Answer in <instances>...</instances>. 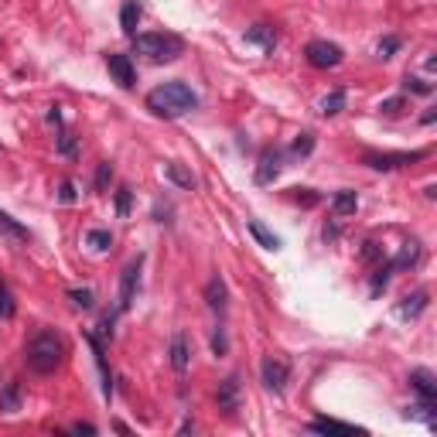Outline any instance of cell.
<instances>
[{
  "label": "cell",
  "instance_id": "1",
  "mask_svg": "<svg viewBox=\"0 0 437 437\" xmlns=\"http://www.w3.org/2000/svg\"><path fill=\"white\" fill-rule=\"evenodd\" d=\"M198 106V96L191 93V86L185 82H161L157 89L147 93V110L154 116H164V120H178V116L191 113Z\"/></svg>",
  "mask_w": 437,
  "mask_h": 437
},
{
  "label": "cell",
  "instance_id": "2",
  "mask_svg": "<svg viewBox=\"0 0 437 437\" xmlns=\"http://www.w3.org/2000/svg\"><path fill=\"white\" fill-rule=\"evenodd\" d=\"M65 359V342H62V335L58 331H38L28 348H24V362H28V369L31 373H38V376H52L58 365Z\"/></svg>",
  "mask_w": 437,
  "mask_h": 437
},
{
  "label": "cell",
  "instance_id": "3",
  "mask_svg": "<svg viewBox=\"0 0 437 437\" xmlns=\"http://www.w3.org/2000/svg\"><path fill=\"white\" fill-rule=\"evenodd\" d=\"M133 52L151 62H174L185 52V41L171 31H154V35H133Z\"/></svg>",
  "mask_w": 437,
  "mask_h": 437
},
{
  "label": "cell",
  "instance_id": "4",
  "mask_svg": "<svg viewBox=\"0 0 437 437\" xmlns=\"http://www.w3.org/2000/svg\"><path fill=\"white\" fill-rule=\"evenodd\" d=\"M427 151H399V154H362V164H369L373 171H397L403 164H417L424 161Z\"/></svg>",
  "mask_w": 437,
  "mask_h": 437
},
{
  "label": "cell",
  "instance_id": "5",
  "mask_svg": "<svg viewBox=\"0 0 437 437\" xmlns=\"http://www.w3.org/2000/svg\"><path fill=\"white\" fill-rule=\"evenodd\" d=\"M305 55H307V62H311L314 69H335V65H342L345 52H342V45H335V41L314 38V41H307Z\"/></svg>",
  "mask_w": 437,
  "mask_h": 437
},
{
  "label": "cell",
  "instance_id": "6",
  "mask_svg": "<svg viewBox=\"0 0 437 437\" xmlns=\"http://www.w3.org/2000/svg\"><path fill=\"white\" fill-rule=\"evenodd\" d=\"M140 266H144V253H137L130 263L123 266V273H120V311H127V307L137 301V287H140Z\"/></svg>",
  "mask_w": 437,
  "mask_h": 437
},
{
  "label": "cell",
  "instance_id": "7",
  "mask_svg": "<svg viewBox=\"0 0 437 437\" xmlns=\"http://www.w3.org/2000/svg\"><path fill=\"white\" fill-rule=\"evenodd\" d=\"M280 171H284V154L277 151V147H266L263 154H260V164H256V185H273L277 178H280Z\"/></svg>",
  "mask_w": 437,
  "mask_h": 437
},
{
  "label": "cell",
  "instance_id": "8",
  "mask_svg": "<svg viewBox=\"0 0 437 437\" xmlns=\"http://www.w3.org/2000/svg\"><path fill=\"white\" fill-rule=\"evenodd\" d=\"M260 376H263V386H266V390H273V393H284L287 376H290V365H287L284 359H277V356H266L263 365H260Z\"/></svg>",
  "mask_w": 437,
  "mask_h": 437
},
{
  "label": "cell",
  "instance_id": "9",
  "mask_svg": "<svg viewBox=\"0 0 437 437\" xmlns=\"http://www.w3.org/2000/svg\"><path fill=\"white\" fill-rule=\"evenodd\" d=\"M106 69H110V76L123 86V89H133L137 86V72H133V62L130 55H106Z\"/></svg>",
  "mask_w": 437,
  "mask_h": 437
},
{
  "label": "cell",
  "instance_id": "10",
  "mask_svg": "<svg viewBox=\"0 0 437 437\" xmlns=\"http://www.w3.org/2000/svg\"><path fill=\"white\" fill-rule=\"evenodd\" d=\"M215 399H219V410L232 417V414L239 410V376H226V380L219 382V390H215Z\"/></svg>",
  "mask_w": 437,
  "mask_h": 437
},
{
  "label": "cell",
  "instance_id": "11",
  "mask_svg": "<svg viewBox=\"0 0 437 437\" xmlns=\"http://www.w3.org/2000/svg\"><path fill=\"white\" fill-rule=\"evenodd\" d=\"M427 297H431V294H427L424 287H420V290H414V294H407V297L399 301L397 314H399V318H403V322H417L420 314L427 311Z\"/></svg>",
  "mask_w": 437,
  "mask_h": 437
},
{
  "label": "cell",
  "instance_id": "12",
  "mask_svg": "<svg viewBox=\"0 0 437 437\" xmlns=\"http://www.w3.org/2000/svg\"><path fill=\"white\" fill-rule=\"evenodd\" d=\"M205 305L215 311V314H226L229 307V287L222 277H212L209 284H205Z\"/></svg>",
  "mask_w": 437,
  "mask_h": 437
},
{
  "label": "cell",
  "instance_id": "13",
  "mask_svg": "<svg viewBox=\"0 0 437 437\" xmlns=\"http://www.w3.org/2000/svg\"><path fill=\"white\" fill-rule=\"evenodd\" d=\"M164 178H168L171 185H178L181 191H195V188H198V178H195V174H191L181 161H168V164H164Z\"/></svg>",
  "mask_w": 437,
  "mask_h": 437
},
{
  "label": "cell",
  "instance_id": "14",
  "mask_svg": "<svg viewBox=\"0 0 437 437\" xmlns=\"http://www.w3.org/2000/svg\"><path fill=\"white\" fill-rule=\"evenodd\" d=\"M410 386L417 390L420 399H437V380L431 369H414L410 373Z\"/></svg>",
  "mask_w": 437,
  "mask_h": 437
},
{
  "label": "cell",
  "instance_id": "15",
  "mask_svg": "<svg viewBox=\"0 0 437 437\" xmlns=\"http://www.w3.org/2000/svg\"><path fill=\"white\" fill-rule=\"evenodd\" d=\"M246 45H260L266 55H270L277 48V31L270 24H253V28H246Z\"/></svg>",
  "mask_w": 437,
  "mask_h": 437
},
{
  "label": "cell",
  "instance_id": "16",
  "mask_svg": "<svg viewBox=\"0 0 437 437\" xmlns=\"http://www.w3.org/2000/svg\"><path fill=\"white\" fill-rule=\"evenodd\" d=\"M356 209H359V195L352 188H342L335 191V198H331V212L339 215V219H345V215H356Z\"/></svg>",
  "mask_w": 437,
  "mask_h": 437
},
{
  "label": "cell",
  "instance_id": "17",
  "mask_svg": "<svg viewBox=\"0 0 437 437\" xmlns=\"http://www.w3.org/2000/svg\"><path fill=\"white\" fill-rule=\"evenodd\" d=\"M410 420H424L427 427H437V399H417L414 407H407Z\"/></svg>",
  "mask_w": 437,
  "mask_h": 437
},
{
  "label": "cell",
  "instance_id": "18",
  "mask_svg": "<svg viewBox=\"0 0 437 437\" xmlns=\"http://www.w3.org/2000/svg\"><path fill=\"white\" fill-rule=\"evenodd\" d=\"M137 24H140V4L137 0H127L123 7H120V28H123V35H137Z\"/></svg>",
  "mask_w": 437,
  "mask_h": 437
},
{
  "label": "cell",
  "instance_id": "19",
  "mask_svg": "<svg viewBox=\"0 0 437 437\" xmlns=\"http://www.w3.org/2000/svg\"><path fill=\"white\" fill-rule=\"evenodd\" d=\"M417 260H420V243L417 239H407V243L399 246L397 260H390V263H393V270H407V266H414Z\"/></svg>",
  "mask_w": 437,
  "mask_h": 437
},
{
  "label": "cell",
  "instance_id": "20",
  "mask_svg": "<svg viewBox=\"0 0 437 437\" xmlns=\"http://www.w3.org/2000/svg\"><path fill=\"white\" fill-rule=\"evenodd\" d=\"M171 365H174V373H185L188 369V345H185L181 331L171 335Z\"/></svg>",
  "mask_w": 437,
  "mask_h": 437
},
{
  "label": "cell",
  "instance_id": "21",
  "mask_svg": "<svg viewBox=\"0 0 437 437\" xmlns=\"http://www.w3.org/2000/svg\"><path fill=\"white\" fill-rule=\"evenodd\" d=\"M249 236L263 249H280V236H273V232H270L263 222H256V219H249Z\"/></svg>",
  "mask_w": 437,
  "mask_h": 437
},
{
  "label": "cell",
  "instance_id": "22",
  "mask_svg": "<svg viewBox=\"0 0 437 437\" xmlns=\"http://www.w3.org/2000/svg\"><path fill=\"white\" fill-rule=\"evenodd\" d=\"M0 232H4V236H11V239H18V243H28V239H31V232L21 226L18 219H11L4 209H0Z\"/></svg>",
  "mask_w": 437,
  "mask_h": 437
},
{
  "label": "cell",
  "instance_id": "23",
  "mask_svg": "<svg viewBox=\"0 0 437 437\" xmlns=\"http://www.w3.org/2000/svg\"><path fill=\"white\" fill-rule=\"evenodd\" d=\"M0 410H4V414H18L21 410V386L18 382H7V386L0 390Z\"/></svg>",
  "mask_w": 437,
  "mask_h": 437
},
{
  "label": "cell",
  "instance_id": "24",
  "mask_svg": "<svg viewBox=\"0 0 437 437\" xmlns=\"http://www.w3.org/2000/svg\"><path fill=\"white\" fill-rule=\"evenodd\" d=\"M86 246L93 249V253H106V249L113 246L110 229H89V232H86Z\"/></svg>",
  "mask_w": 437,
  "mask_h": 437
},
{
  "label": "cell",
  "instance_id": "25",
  "mask_svg": "<svg viewBox=\"0 0 437 437\" xmlns=\"http://www.w3.org/2000/svg\"><path fill=\"white\" fill-rule=\"evenodd\" d=\"M318 110H322V116L342 113V110H345V89H331V93H328L322 103H318Z\"/></svg>",
  "mask_w": 437,
  "mask_h": 437
},
{
  "label": "cell",
  "instance_id": "26",
  "mask_svg": "<svg viewBox=\"0 0 437 437\" xmlns=\"http://www.w3.org/2000/svg\"><path fill=\"white\" fill-rule=\"evenodd\" d=\"M69 301L76 307H82V311H89V307L96 305V294L89 287H72V290H69Z\"/></svg>",
  "mask_w": 437,
  "mask_h": 437
},
{
  "label": "cell",
  "instance_id": "27",
  "mask_svg": "<svg viewBox=\"0 0 437 437\" xmlns=\"http://www.w3.org/2000/svg\"><path fill=\"white\" fill-rule=\"evenodd\" d=\"M314 151V133H297V137H294V144H290V154H294V157H307V154Z\"/></svg>",
  "mask_w": 437,
  "mask_h": 437
},
{
  "label": "cell",
  "instance_id": "28",
  "mask_svg": "<svg viewBox=\"0 0 437 437\" xmlns=\"http://www.w3.org/2000/svg\"><path fill=\"white\" fill-rule=\"evenodd\" d=\"M290 198H294L297 205H305V209H314V205L322 202V195L314 188H290Z\"/></svg>",
  "mask_w": 437,
  "mask_h": 437
},
{
  "label": "cell",
  "instance_id": "29",
  "mask_svg": "<svg viewBox=\"0 0 437 437\" xmlns=\"http://www.w3.org/2000/svg\"><path fill=\"white\" fill-rule=\"evenodd\" d=\"M390 273H393V263H382L380 270L373 273V284H369V290H373V297L386 290V284H390Z\"/></svg>",
  "mask_w": 437,
  "mask_h": 437
},
{
  "label": "cell",
  "instance_id": "30",
  "mask_svg": "<svg viewBox=\"0 0 437 437\" xmlns=\"http://www.w3.org/2000/svg\"><path fill=\"white\" fill-rule=\"evenodd\" d=\"M403 93L431 96V93H434V86H431V82H424V79H417V76H403Z\"/></svg>",
  "mask_w": 437,
  "mask_h": 437
},
{
  "label": "cell",
  "instance_id": "31",
  "mask_svg": "<svg viewBox=\"0 0 437 437\" xmlns=\"http://www.w3.org/2000/svg\"><path fill=\"white\" fill-rule=\"evenodd\" d=\"M399 45H403V41L397 38V35H386V38L380 41V45H376V55L382 58V62H386V58H393L399 52Z\"/></svg>",
  "mask_w": 437,
  "mask_h": 437
},
{
  "label": "cell",
  "instance_id": "32",
  "mask_svg": "<svg viewBox=\"0 0 437 437\" xmlns=\"http://www.w3.org/2000/svg\"><path fill=\"white\" fill-rule=\"evenodd\" d=\"M76 151H79V144H76V137L72 133H58V154H65V157H76Z\"/></svg>",
  "mask_w": 437,
  "mask_h": 437
},
{
  "label": "cell",
  "instance_id": "33",
  "mask_svg": "<svg viewBox=\"0 0 437 437\" xmlns=\"http://www.w3.org/2000/svg\"><path fill=\"white\" fill-rule=\"evenodd\" d=\"M113 181V164L110 161H103L99 164V171H96V191H106V185Z\"/></svg>",
  "mask_w": 437,
  "mask_h": 437
},
{
  "label": "cell",
  "instance_id": "34",
  "mask_svg": "<svg viewBox=\"0 0 437 437\" xmlns=\"http://www.w3.org/2000/svg\"><path fill=\"white\" fill-rule=\"evenodd\" d=\"M403 106H407V99H403V96H393V99H382L380 103V113L382 116H399Z\"/></svg>",
  "mask_w": 437,
  "mask_h": 437
},
{
  "label": "cell",
  "instance_id": "35",
  "mask_svg": "<svg viewBox=\"0 0 437 437\" xmlns=\"http://www.w3.org/2000/svg\"><path fill=\"white\" fill-rule=\"evenodd\" d=\"M311 431H345V434H352L356 427H348V424H339V420H314V424H311Z\"/></svg>",
  "mask_w": 437,
  "mask_h": 437
},
{
  "label": "cell",
  "instance_id": "36",
  "mask_svg": "<svg viewBox=\"0 0 437 437\" xmlns=\"http://www.w3.org/2000/svg\"><path fill=\"white\" fill-rule=\"evenodd\" d=\"M212 352H215V356H226V352H229L226 328H215V335H212Z\"/></svg>",
  "mask_w": 437,
  "mask_h": 437
},
{
  "label": "cell",
  "instance_id": "37",
  "mask_svg": "<svg viewBox=\"0 0 437 437\" xmlns=\"http://www.w3.org/2000/svg\"><path fill=\"white\" fill-rule=\"evenodd\" d=\"M11 314H14V301H11V290L0 280V318H11Z\"/></svg>",
  "mask_w": 437,
  "mask_h": 437
},
{
  "label": "cell",
  "instance_id": "38",
  "mask_svg": "<svg viewBox=\"0 0 437 437\" xmlns=\"http://www.w3.org/2000/svg\"><path fill=\"white\" fill-rule=\"evenodd\" d=\"M76 198H79V195H76V185H72V181L65 178V181L58 185V202H65V205H72Z\"/></svg>",
  "mask_w": 437,
  "mask_h": 437
},
{
  "label": "cell",
  "instance_id": "39",
  "mask_svg": "<svg viewBox=\"0 0 437 437\" xmlns=\"http://www.w3.org/2000/svg\"><path fill=\"white\" fill-rule=\"evenodd\" d=\"M116 215H130V188H116Z\"/></svg>",
  "mask_w": 437,
  "mask_h": 437
},
{
  "label": "cell",
  "instance_id": "40",
  "mask_svg": "<svg viewBox=\"0 0 437 437\" xmlns=\"http://www.w3.org/2000/svg\"><path fill=\"white\" fill-rule=\"evenodd\" d=\"M362 256H365V260H380L382 253H380V246H376V243H365V246H362Z\"/></svg>",
  "mask_w": 437,
  "mask_h": 437
},
{
  "label": "cell",
  "instance_id": "41",
  "mask_svg": "<svg viewBox=\"0 0 437 437\" xmlns=\"http://www.w3.org/2000/svg\"><path fill=\"white\" fill-rule=\"evenodd\" d=\"M72 431H76V434H96L93 424H82V420H79V424H72Z\"/></svg>",
  "mask_w": 437,
  "mask_h": 437
},
{
  "label": "cell",
  "instance_id": "42",
  "mask_svg": "<svg viewBox=\"0 0 437 437\" xmlns=\"http://www.w3.org/2000/svg\"><path fill=\"white\" fill-rule=\"evenodd\" d=\"M48 123H55V127L62 123V113H58V106H52V113H48Z\"/></svg>",
  "mask_w": 437,
  "mask_h": 437
}]
</instances>
